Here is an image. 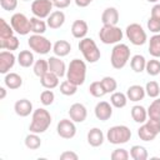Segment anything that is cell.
Instances as JSON below:
<instances>
[{
	"label": "cell",
	"mask_w": 160,
	"mask_h": 160,
	"mask_svg": "<svg viewBox=\"0 0 160 160\" xmlns=\"http://www.w3.org/2000/svg\"><path fill=\"white\" fill-rule=\"evenodd\" d=\"M50 124H51L50 112L44 108H39V109L32 111V116H31V122L29 125V130H30V132L42 134L49 129Z\"/></svg>",
	"instance_id": "6da1fadb"
},
{
	"label": "cell",
	"mask_w": 160,
	"mask_h": 160,
	"mask_svg": "<svg viewBox=\"0 0 160 160\" xmlns=\"http://www.w3.org/2000/svg\"><path fill=\"white\" fill-rule=\"evenodd\" d=\"M66 79L78 86L82 85L85 82V79H86V64H85V61L80 60V59H72L69 62V66L66 70Z\"/></svg>",
	"instance_id": "7a4b0ae2"
},
{
	"label": "cell",
	"mask_w": 160,
	"mask_h": 160,
	"mask_svg": "<svg viewBox=\"0 0 160 160\" xmlns=\"http://www.w3.org/2000/svg\"><path fill=\"white\" fill-rule=\"evenodd\" d=\"M130 59V49L126 44L118 42L111 50V56H110V62L111 66L116 70L122 69Z\"/></svg>",
	"instance_id": "3957f363"
},
{
	"label": "cell",
	"mask_w": 160,
	"mask_h": 160,
	"mask_svg": "<svg viewBox=\"0 0 160 160\" xmlns=\"http://www.w3.org/2000/svg\"><path fill=\"white\" fill-rule=\"evenodd\" d=\"M79 50L81 51L84 59L90 62V64H94L98 60H100V50L96 45V42L91 39V38H84V39H80L79 41Z\"/></svg>",
	"instance_id": "277c9868"
},
{
	"label": "cell",
	"mask_w": 160,
	"mask_h": 160,
	"mask_svg": "<svg viewBox=\"0 0 160 160\" xmlns=\"http://www.w3.org/2000/svg\"><path fill=\"white\" fill-rule=\"evenodd\" d=\"M106 139L110 144H114V145L126 144L131 139V130L126 125L111 126L106 132Z\"/></svg>",
	"instance_id": "5b68a950"
},
{
	"label": "cell",
	"mask_w": 160,
	"mask_h": 160,
	"mask_svg": "<svg viewBox=\"0 0 160 160\" xmlns=\"http://www.w3.org/2000/svg\"><path fill=\"white\" fill-rule=\"evenodd\" d=\"M122 36H124L122 30L116 25H102V28L99 31L100 41L106 45L120 42V40H122Z\"/></svg>",
	"instance_id": "8992f818"
},
{
	"label": "cell",
	"mask_w": 160,
	"mask_h": 160,
	"mask_svg": "<svg viewBox=\"0 0 160 160\" xmlns=\"http://www.w3.org/2000/svg\"><path fill=\"white\" fill-rule=\"evenodd\" d=\"M160 134V120L149 119L138 129V136L142 141H152Z\"/></svg>",
	"instance_id": "52a82bcc"
},
{
	"label": "cell",
	"mask_w": 160,
	"mask_h": 160,
	"mask_svg": "<svg viewBox=\"0 0 160 160\" xmlns=\"http://www.w3.org/2000/svg\"><path fill=\"white\" fill-rule=\"evenodd\" d=\"M28 45L34 52L40 55H46L50 52V50H52V44L50 40L40 34H32L28 39Z\"/></svg>",
	"instance_id": "ba28073f"
},
{
	"label": "cell",
	"mask_w": 160,
	"mask_h": 160,
	"mask_svg": "<svg viewBox=\"0 0 160 160\" xmlns=\"http://www.w3.org/2000/svg\"><path fill=\"white\" fill-rule=\"evenodd\" d=\"M125 35L130 40V42L132 45H135V46L144 45L146 42V40H148L146 31L138 22H132V24L128 25L126 29H125Z\"/></svg>",
	"instance_id": "9c48e42d"
},
{
	"label": "cell",
	"mask_w": 160,
	"mask_h": 160,
	"mask_svg": "<svg viewBox=\"0 0 160 160\" xmlns=\"http://www.w3.org/2000/svg\"><path fill=\"white\" fill-rule=\"evenodd\" d=\"M10 24H11L14 31L19 35H28L31 31L30 19H28L26 15L22 12H15L10 18Z\"/></svg>",
	"instance_id": "30bf717a"
},
{
	"label": "cell",
	"mask_w": 160,
	"mask_h": 160,
	"mask_svg": "<svg viewBox=\"0 0 160 160\" xmlns=\"http://www.w3.org/2000/svg\"><path fill=\"white\" fill-rule=\"evenodd\" d=\"M54 5L51 0H32L31 2V12L34 16L40 19H48V16L52 12Z\"/></svg>",
	"instance_id": "8fae6325"
},
{
	"label": "cell",
	"mask_w": 160,
	"mask_h": 160,
	"mask_svg": "<svg viewBox=\"0 0 160 160\" xmlns=\"http://www.w3.org/2000/svg\"><path fill=\"white\" fill-rule=\"evenodd\" d=\"M56 132L62 139H72L76 135V126L71 119H61L56 125Z\"/></svg>",
	"instance_id": "7c38bea8"
},
{
	"label": "cell",
	"mask_w": 160,
	"mask_h": 160,
	"mask_svg": "<svg viewBox=\"0 0 160 160\" xmlns=\"http://www.w3.org/2000/svg\"><path fill=\"white\" fill-rule=\"evenodd\" d=\"M69 116L74 122H84L88 116V110L85 105L80 102H75L69 109Z\"/></svg>",
	"instance_id": "4fadbf2b"
},
{
	"label": "cell",
	"mask_w": 160,
	"mask_h": 160,
	"mask_svg": "<svg viewBox=\"0 0 160 160\" xmlns=\"http://www.w3.org/2000/svg\"><path fill=\"white\" fill-rule=\"evenodd\" d=\"M16 58L12 54V51H8V50H2L0 52V72L1 74H8L10 69H12V66L15 65Z\"/></svg>",
	"instance_id": "5bb4252c"
},
{
	"label": "cell",
	"mask_w": 160,
	"mask_h": 160,
	"mask_svg": "<svg viewBox=\"0 0 160 160\" xmlns=\"http://www.w3.org/2000/svg\"><path fill=\"white\" fill-rule=\"evenodd\" d=\"M94 112H95V116H96L98 120L106 121L112 115V108H111L110 102H108V101H99L95 105Z\"/></svg>",
	"instance_id": "9a60e30c"
},
{
	"label": "cell",
	"mask_w": 160,
	"mask_h": 160,
	"mask_svg": "<svg viewBox=\"0 0 160 160\" xmlns=\"http://www.w3.org/2000/svg\"><path fill=\"white\" fill-rule=\"evenodd\" d=\"M48 62H49V71L56 74L59 78H62L66 75V65L65 62L59 58V56H50L48 59Z\"/></svg>",
	"instance_id": "2e32d148"
},
{
	"label": "cell",
	"mask_w": 160,
	"mask_h": 160,
	"mask_svg": "<svg viewBox=\"0 0 160 160\" xmlns=\"http://www.w3.org/2000/svg\"><path fill=\"white\" fill-rule=\"evenodd\" d=\"M14 110L15 114L21 116V118H26L29 116L34 110H32V104L30 100L28 99H20L14 104Z\"/></svg>",
	"instance_id": "e0dca14e"
},
{
	"label": "cell",
	"mask_w": 160,
	"mask_h": 160,
	"mask_svg": "<svg viewBox=\"0 0 160 160\" xmlns=\"http://www.w3.org/2000/svg\"><path fill=\"white\" fill-rule=\"evenodd\" d=\"M102 25H116L119 22V11L116 8L110 6L106 8L101 14Z\"/></svg>",
	"instance_id": "ac0fdd59"
},
{
	"label": "cell",
	"mask_w": 160,
	"mask_h": 160,
	"mask_svg": "<svg viewBox=\"0 0 160 160\" xmlns=\"http://www.w3.org/2000/svg\"><path fill=\"white\" fill-rule=\"evenodd\" d=\"M86 139H88V142H89L90 146H92V148H99V146L102 145L105 136H104V132H102L99 128H92V129L89 130Z\"/></svg>",
	"instance_id": "d6986e66"
},
{
	"label": "cell",
	"mask_w": 160,
	"mask_h": 160,
	"mask_svg": "<svg viewBox=\"0 0 160 160\" xmlns=\"http://www.w3.org/2000/svg\"><path fill=\"white\" fill-rule=\"evenodd\" d=\"M64 22H65V14L61 10L52 11L46 19V24L50 29H59L64 25Z\"/></svg>",
	"instance_id": "ffe728a7"
},
{
	"label": "cell",
	"mask_w": 160,
	"mask_h": 160,
	"mask_svg": "<svg viewBox=\"0 0 160 160\" xmlns=\"http://www.w3.org/2000/svg\"><path fill=\"white\" fill-rule=\"evenodd\" d=\"M89 31L88 22L85 20H75L71 25V34L75 39H84L86 38V34Z\"/></svg>",
	"instance_id": "44dd1931"
},
{
	"label": "cell",
	"mask_w": 160,
	"mask_h": 160,
	"mask_svg": "<svg viewBox=\"0 0 160 160\" xmlns=\"http://www.w3.org/2000/svg\"><path fill=\"white\" fill-rule=\"evenodd\" d=\"M146 92H145V88H142L141 85H131L126 90V96L130 101H140L145 98Z\"/></svg>",
	"instance_id": "7402d4cb"
},
{
	"label": "cell",
	"mask_w": 160,
	"mask_h": 160,
	"mask_svg": "<svg viewBox=\"0 0 160 160\" xmlns=\"http://www.w3.org/2000/svg\"><path fill=\"white\" fill-rule=\"evenodd\" d=\"M4 84L10 90H16L22 85V78L16 72H8L4 78Z\"/></svg>",
	"instance_id": "603a6c76"
},
{
	"label": "cell",
	"mask_w": 160,
	"mask_h": 160,
	"mask_svg": "<svg viewBox=\"0 0 160 160\" xmlns=\"http://www.w3.org/2000/svg\"><path fill=\"white\" fill-rule=\"evenodd\" d=\"M52 51L56 56L59 58H64L66 55L70 54L71 51V44L66 40H58L54 45H52Z\"/></svg>",
	"instance_id": "cb8c5ba5"
},
{
	"label": "cell",
	"mask_w": 160,
	"mask_h": 160,
	"mask_svg": "<svg viewBox=\"0 0 160 160\" xmlns=\"http://www.w3.org/2000/svg\"><path fill=\"white\" fill-rule=\"evenodd\" d=\"M59 76L51 71H48L44 76L40 78V84L45 89H55L59 85Z\"/></svg>",
	"instance_id": "d4e9b609"
},
{
	"label": "cell",
	"mask_w": 160,
	"mask_h": 160,
	"mask_svg": "<svg viewBox=\"0 0 160 160\" xmlns=\"http://www.w3.org/2000/svg\"><path fill=\"white\" fill-rule=\"evenodd\" d=\"M130 114H131L132 120L138 124H144L148 119V109H145L141 105H134L131 108Z\"/></svg>",
	"instance_id": "484cf974"
},
{
	"label": "cell",
	"mask_w": 160,
	"mask_h": 160,
	"mask_svg": "<svg viewBox=\"0 0 160 160\" xmlns=\"http://www.w3.org/2000/svg\"><path fill=\"white\" fill-rule=\"evenodd\" d=\"M128 96L124 92H120V91H114L110 96V104L116 108V109H121V108H125L126 104H128Z\"/></svg>",
	"instance_id": "4316f807"
},
{
	"label": "cell",
	"mask_w": 160,
	"mask_h": 160,
	"mask_svg": "<svg viewBox=\"0 0 160 160\" xmlns=\"http://www.w3.org/2000/svg\"><path fill=\"white\" fill-rule=\"evenodd\" d=\"M34 54L30 50H21L18 55V62L22 68H30L31 65H34Z\"/></svg>",
	"instance_id": "83f0119b"
},
{
	"label": "cell",
	"mask_w": 160,
	"mask_h": 160,
	"mask_svg": "<svg viewBox=\"0 0 160 160\" xmlns=\"http://www.w3.org/2000/svg\"><path fill=\"white\" fill-rule=\"evenodd\" d=\"M19 39L12 35L10 38H6V39H0V49L2 50H8V51H14V50H18L19 49Z\"/></svg>",
	"instance_id": "f1b7e54d"
},
{
	"label": "cell",
	"mask_w": 160,
	"mask_h": 160,
	"mask_svg": "<svg viewBox=\"0 0 160 160\" xmlns=\"http://www.w3.org/2000/svg\"><path fill=\"white\" fill-rule=\"evenodd\" d=\"M130 66L131 69L135 71V72H142L145 70V66H146V59L140 55V54H136L134 55L131 59H130Z\"/></svg>",
	"instance_id": "f546056e"
},
{
	"label": "cell",
	"mask_w": 160,
	"mask_h": 160,
	"mask_svg": "<svg viewBox=\"0 0 160 160\" xmlns=\"http://www.w3.org/2000/svg\"><path fill=\"white\" fill-rule=\"evenodd\" d=\"M149 54L152 58H160V34H154L149 40Z\"/></svg>",
	"instance_id": "4dcf8cb0"
},
{
	"label": "cell",
	"mask_w": 160,
	"mask_h": 160,
	"mask_svg": "<svg viewBox=\"0 0 160 160\" xmlns=\"http://www.w3.org/2000/svg\"><path fill=\"white\" fill-rule=\"evenodd\" d=\"M30 22H31V31H32L34 34H40V35H42V34L46 31L48 24H46L42 19L36 18V16H32V18H30Z\"/></svg>",
	"instance_id": "1f68e13d"
},
{
	"label": "cell",
	"mask_w": 160,
	"mask_h": 160,
	"mask_svg": "<svg viewBox=\"0 0 160 160\" xmlns=\"http://www.w3.org/2000/svg\"><path fill=\"white\" fill-rule=\"evenodd\" d=\"M25 146L30 150H36L41 146V139L39 138V134L30 132L29 135L25 136Z\"/></svg>",
	"instance_id": "d6a6232c"
},
{
	"label": "cell",
	"mask_w": 160,
	"mask_h": 160,
	"mask_svg": "<svg viewBox=\"0 0 160 160\" xmlns=\"http://www.w3.org/2000/svg\"><path fill=\"white\" fill-rule=\"evenodd\" d=\"M32 69H34V74L36 76L41 78V76H44L49 71V62L45 59H39V60H36L34 62Z\"/></svg>",
	"instance_id": "836d02e7"
},
{
	"label": "cell",
	"mask_w": 160,
	"mask_h": 160,
	"mask_svg": "<svg viewBox=\"0 0 160 160\" xmlns=\"http://www.w3.org/2000/svg\"><path fill=\"white\" fill-rule=\"evenodd\" d=\"M130 156L134 160H146L148 156H149V154H148V150L144 146H141V145H134L130 149Z\"/></svg>",
	"instance_id": "e575fe53"
},
{
	"label": "cell",
	"mask_w": 160,
	"mask_h": 160,
	"mask_svg": "<svg viewBox=\"0 0 160 160\" xmlns=\"http://www.w3.org/2000/svg\"><path fill=\"white\" fill-rule=\"evenodd\" d=\"M148 116L149 119L160 120V98H155V100L149 105Z\"/></svg>",
	"instance_id": "d590c367"
},
{
	"label": "cell",
	"mask_w": 160,
	"mask_h": 160,
	"mask_svg": "<svg viewBox=\"0 0 160 160\" xmlns=\"http://www.w3.org/2000/svg\"><path fill=\"white\" fill-rule=\"evenodd\" d=\"M78 91V85L72 84L71 81H69L68 79L64 80L61 84H60V92L65 96H71L74 94H76Z\"/></svg>",
	"instance_id": "8d00e7d4"
},
{
	"label": "cell",
	"mask_w": 160,
	"mask_h": 160,
	"mask_svg": "<svg viewBox=\"0 0 160 160\" xmlns=\"http://www.w3.org/2000/svg\"><path fill=\"white\" fill-rule=\"evenodd\" d=\"M145 70L146 72L150 75V76H156L160 74V61L154 58L149 61H146V66H145Z\"/></svg>",
	"instance_id": "74e56055"
},
{
	"label": "cell",
	"mask_w": 160,
	"mask_h": 160,
	"mask_svg": "<svg viewBox=\"0 0 160 160\" xmlns=\"http://www.w3.org/2000/svg\"><path fill=\"white\" fill-rule=\"evenodd\" d=\"M100 81H101V85L105 89L106 94H110V92L112 94L118 88V82L112 76H104Z\"/></svg>",
	"instance_id": "f35d334b"
},
{
	"label": "cell",
	"mask_w": 160,
	"mask_h": 160,
	"mask_svg": "<svg viewBox=\"0 0 160 160\" xmlns=\"http://www.w3.org/2000/svg\"><path fill=\"white\" fill-rule=\"evenodd\" d=\"M145 92H146V95L149 96V98H158L159 96V94H160V85H159V82L158 81H149V82H146V85H145Z\"/></svg>",
	"instance_id": "ab89813d"
},
{
	"label": "cell",
	"mask_w": 160,
	"mask_h": 160,
	"mask_svg": "<svg viewBox=\"0 0 160 160\" xmlns=\"http://www.w3.org/2000/svg\"><path fill=\"white\" fill-rule=\"evenodd\" d=\"M14 29L11 26V24H8L5 21V19H0V39H6L14 35Z\"/></svg>",
	"instance_id": "60d3db41"
},
{
	"label": "cell",
	"mask_w": 160,
	"mask_h": 160,
	"mask_svg": "<svg viewBox=\"0 0 160 160\" xmlns=\"http://www.w3.org/2000/svg\"><path fill=\"white\" fill-rule=\"evenodd\" d=\"M89 92L94 96V98H102L104 95H106L105 89L101 85V81H94L90 84L89 86Z\"/></svg>",
	"instance_id": "b9f144b4"
},
{
	"label": "cell",
	"mask_w": 160,
	"mask_h": 160,
	"mask_svg": "<svg viewBox=\"0 0 160 160\" xmlns=\"http://www.w3.org/2000/svg\"><path fill=\"white\" fill-rule=\"evenodd\" d=\"M55 100V94L51 91V89H46L40 94V101L44 106H49L54 102Z\"/></svg>",
	"instance_id": "7bdbcfd3"
},
{
	"label": "cell",
	"mask_w": 160,
	"mask_h": 160,
	"mask_svg": "<svg viewBox=\"0 0 160 160\" xmlns=\"http://www.w3.org/2000/svg\"><path fill=\"white\" fill-rule=\"evenodd\" d=\"M129 156H130V154L128 152V150H125V149H122V148L115 149V150L111 152V155H110L111 160H128Z\"/></svg>",
	"instance_id": "ee69618b"
},
{
	"label": "cell",
	"mask_w": 160,
	"mask_h": 160,
	"mask_svg": "<svg viewBox=\"0 0 160 160\" xmlns=\"http://www.w3.org/2000/svg\"><path fill=\"white\" fill-rule=\"evenodd\" d=\"M148 29L154 34H160V21L150 16L148 20Z\"/></svg>",
	"instance_id": "f6af8a7d"
},
{
	"label": "cell",
	"mask_w": 160,
	"mask_h": 160,
	"mask_svg": "<svg viewBox=\"0 0 160 160\" xmlns=\"http://www.w3.org/2000/svg\"><path fill=\"white\" fill-rule=\"evenodd\" d=\"M0 5L6 11H12L18 6V0H0Z\"/></svg>",
	"instance_id": "bcb514c9"
},
{
	"label": "cell",
	"mask_w": 160,
	"mask_h": 160,
	"mask_svg": "<svg viewBox=\"0 0 160 160\" xmlns=\"http://www.w3.org/2000/svg\"><path fill=\"white\" fill-rule=\"evenodd\" d=\"M79 156L76 152L71 151V150H68V151H64L61 155H60V160H78Z\"/></svg>",
	"instance_id": "7dc6e473"
},
{
	"label": "cell",
	"mask_w": 160,
	"mask_h": 160,
	"mask_svg": "<svg viewBox=\"0 0 160 160\" xmlns=\"http://www.w3.org/2000/svg\"><path fill=\"white\" fill-rule=\"evenodd\" d=\"M51 1H52V5L59 10L68 8L70 5V2H71V0H51Z\"/></svg>",
	"instance_id": "c3c4849f"
},
{
	"label": "cell",
	"mask_w": 160,
	"mask_h": 160,
	"mask_svg": "<svg viewBox=\"0 0 160 160\" xmlns=\"http://www.w3.org/2000/svg\"><path fill=\"white\" fill-rule=\"evenodd\" d=\"M150 16L160 21V4H155V5L151 8V15H150Z\"/></svg>",
	"instance_id": "681fc988"
},
{
	"label": "cell",
	"mask_w": 160,
	"mask_h": 160,
	"mask_svg": "<svg viewBox=\"0 0 160 160\" xmlns=\"http://www.w3.org/2000/svg\"><path fill=\"white\" fill-rule=\"evenodd\" d=\"M74 1H75L76 6H79V8H86V6H89L94 0H74Z\"/></svg>",
	"instance_id": "f907efd6"
},
{
	"label": "cell",
	"mask_w": 160,
	"mask_h": 160,
	"mask_svg": "<svg viewBox=\"0 0 160 160\" xmlns=\"http://www.w3.org/2000/svg\"><path fill=\"white\" fill-rule=\"evenodd\" d=\"M0 92H1L0 99H1V100H2V99H5V96H6V90H5V88H4V86H1V88H0Z\"/></svg>",
	"instance_id": "816d5d0a"
},
{
	"label": "cell",
	"mask_w": 160,
	"mask_h": 160,
	"mask_svg": "<svg viewBox=\"0 0 160 160\" xmlns=\"http://www.w3.org/2000/svg\"><path fill=\"white\" fill-rule=\"evenodd\" d=\"M146 1H149V2H158L159 0H146Z\"/></svg>",
	"instance_id": "f5cc1de1"
},
{
	"label": "cell",
	"mask_w": 160,
	"mask_h": 160,
	"mask_svg": "<svg viewBox=\"0 0 160 160\" xmlns=\"http://www.w3.org/2000/svg\"><path fill=\"white\" fill-rule=\"evenodd\" d=\"M22 1H30V0H22Z\"/></svg>",
	"instance_id": "db71d44e"
}]
</instances>
